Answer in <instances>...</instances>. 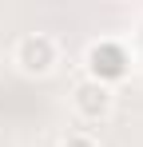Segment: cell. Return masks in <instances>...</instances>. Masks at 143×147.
Returning a JSON list of instances; mask_svg holds the SVG:
<instances>
[{
	"label": "cell",
	"instance_id": "3",
	"mask_svg": "<svg viewBox=\"0 0 143 147\" xmlns=\"http://www.w3.org/2000/svg\"><path fill=\"white\" fill-rule=\"evenodd\" d=\"M127 64H131V56H127V48L115 44V40H99V44L88 48V80H99V84H107V88L127 76Z\"/></svg>",
	"mask_w": 143,
	"mask_h": 147
},
{
	"label": "cell",
	"instance_id": "1",
	"mask_svg": "<svg viewBox=\"0 0 143 147\" xmlns=\"http://www.w3.org/2000/svg\"><path fill=\"white\" fill-rule=\"evenodd\" d=\"M12 64H16L24 76H48L60 64V48H56V40L44 36V32H28V36L16 40V48H12Z\"/></svg>",
	"mask_w": 143,
	"mask_h": 147
},
{
	"label": "cell",
	"instance_id": "4",
	"mask_svg": "<svg viewBox=\"0 0 143 147\" xmlns=\"http://www.w3.org/2000/svg\"><path fill=\"white\" fill-rule=\"evenodd\" d=\"M60 147H99V143H95L88 131H72V135H64V139H60Z\"/></svg>",
	"mask_w": 143,
	"mask_h": 147
},
{
	"label": "cell",
	"instance_id": "2",
	"mask_svg": "<svg viewBox=\"0 0 143 147\" xmlns=\"http://www.w3.org/2000/svg\"><path fill=\"white\" fill-rule=\"evenodd\" d=\"M111 107H115V88H107V84H99V80H88V76H84V80L72 88V111L84 123L107 119Z\"/></svg>",
	"mask_w": 143,
	"mask_h": 147
}]
</instances>
